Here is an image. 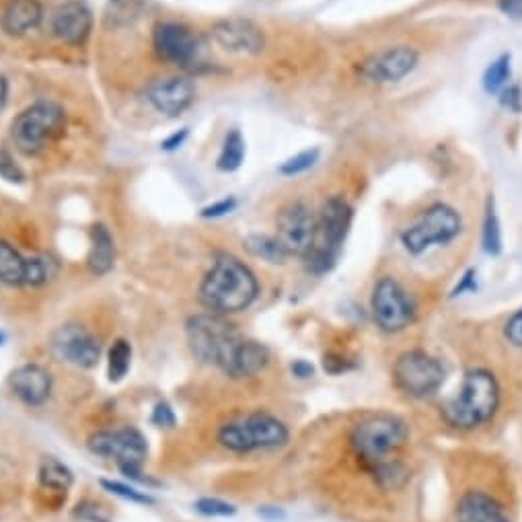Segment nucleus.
<instances>
[{
	"instance_id": "f257e3e1",
	"label": "nucleus",
	"mask_w": 522,
	"mask_h": 522,
	"mask_svg": "<svg viewBox=\"0 0 522 522\" xmlns=\"http://www.w3.org/2000/svg\"><path fill=\"white\" fill-rule=\"evenodd\" d=\"M502 405V387L496 374L487 368H471L454 397L440 404V418L459 432H473L498 416Z\"/></svg>"
},
{
	"instance_id": "f03ea898",
	"label": "nucleus",
	"mask_w": 522,
	"mask_h": 522,
	"mask_svg": "<svg viewBox=\"0 0 522 522\" xmlns=\"http://www.w3.org/2000/svg\"><path fill=\"white\" fill-rule=\"evenodd\" d=\"M256 273L229 253L214 257L212 267L200 284V303L216 314H235L249 309L257 298Z\"/></svg>"
},
{
	"instance_id": "7ed1b4c3",
	"label": "nucleus",
	"mask_w": 522,
	"mask_h": 522,
	"mask_svg": "<svg viewBox=\"0 0 522 522\" xmlns=\"http://www.w3.org/2000/svg\"><path fill=\"white\" fill-rule=\"evenodd\" d=\"M412 438V428L395 413H371L350 432V448L364 469L397 457Z\"/></svg>"
},
{
	"instance_id": "20e7f679",
	"label": "nucleus",
	"mask_w": 522,
	"mask_h": 522,
	"mask_svg": "<svg viewBox=\"0 0 522 522\" xmlns=\"http://www.w3.org/2000/svg\"><path fill=\"white\" fill-rule=\"evenodd\" d=\"M352 206L344 198H330L321 208L317 216V229H314L313 245L305 259L306 272L314 276H323L331 272L338 264L341 247H344L347 232L352 226Z\"/></svg>"
},
{
	"instance_id": "39448f33",
	"label": "nucleus",
	"mask_w": 522,
	"mask_h": 522,
	"mask_svg": "<svg viewBox=\"0 0 522 522\" xmlns=\"http://www.w3.org/2000/svg\"><path fill=\"white\" fill-rule=\"evenodd\" d=\"M290 440V430L282 420L265 412H253L247 416L229 420L220 426L218 443L237 454L256 451H276Z\"/></svg>"
},
{
	"instance_id": "423d86ee",
	"label": "nucleus",
	"mask_w": 522,
	"mask_h": 522,
	"mask_svg": "<svg viewBox=\"0 0 522 522\" xmlns=\"http://www.w3.org/2000/svg\"><path fill=\"white\" fill-rule=\"evenodd\" d=\"M185 333L193 356L204 364L218 366L220 371H224L239 341L243 339L237 327L224 314L216 313L193 314L187 321Z\"/></svg>"
},
{
	"instance_id": "0eeeda50",
	"label": "nucleus",
	"mask_w": 522,
	"mask_h": 522,
	"mask_svg": "<svg viewBox=\"0 0 522 522\" xmlns=\"http://www.w3.org/2000/svg\"><path fill=\"white\" fill-rule=\"evenodd\" d=\"M393 385L410 399H428L445 385L446 371L430 352L413 347L401 352L393 363Z\"/></svg>"
},
{
	"instance_id": "6e6552de",
	"label": "nucleus",
	"mask_w": 522,
	"mask_h": 522,
	"mask_svg": "<svg viewBox=\"0 0 522 522\" xmlns=\"http://www.w3.org/2000/svg\"><path fill=\"white\" fill-rule=\"evenodd\" d=\"M461 231H463L461 214L446 204H434L401 232V245L410 256H421L430 247L451 243L461 235Z\"/></svg>"
},
{
	"instance_id": "1a4fd4ad",
	"label": "nucleus",
	"mask_w": 522,
	"mask_h": 522,
	"mask_svg": "<svg viewBox=\"0 0 522 522\" xmlns=\"http://www.w3.org/2000/svg\"><path fill=\"white\" fill-rule=\"evenodd\" d=\"M66 122L64 110L58 103L39 102L27 107L11 126L12 143L25 155H37Z\"/></svg>"
},
{
	"instance_id": "9d476101",
	"label": "nucleus",
	"mask_w": 522,
	"mask_h": 522,
	"mask_svg": "<svg viewBox=\"0 0 522 522\" xmlns=\"http://www.w3.org/2000/svg\"><path fill=\"white\" fill-rule=\"evenodd\" d=\"M89 448L99 457L116 461L119 471L128 477L144 481L140 475H143V465L149 457V445H146L143 432H138L136 428L126 426L116 428V430H99L89 438Z\"/></svg>"
},
{
	"instance_id": "9b49d317",
	"label": "nucleus",
	"mask_w": 522,
	"mask_h": 522,
	"mask_svg": "<svg viewBox=\"0 0 522 522\" xmlns=\"http://www.w3.org/2000/svg\"><path fill=\"white\" fill-rule=\"evenodd\" d=\"M371 313L377 327L387 336H397L416 321V303L393 276L377 280L371 297Z\"/></svg>"
},
{
	"instance_id": "f8f14e48",
	"label": "nucleus",
	"mask_w": 522,
	"mask_h": 522,
	"mask_svg": "<svg viewBox=\"0 0 522 522\" xmlns=\"http://www.w3.org/2000/svg\"><path fill=\"white\" fill-rule=\"evenodd\" d=\"M50 347L60 363L85 371L97 366L102 358V341L95 333L77 323L58 327L50 338Z\"/></svg>"
},
{
	"instance_id": "ddd939ff",
	"label": "nucleus",
	"mask_w": 522,
	"mask_h": 522,
	"mask_svg": "<svg viewBox=\"0 0 522 522\" xmlns=\"http://www.w3.org/2000/svg\"><path fill=\"white\" fill-rule=\"evenodd\" d=\"M276 239L284 247L288 257H305L309 253L314 229H317V216L303 202H292L284 206L276 220Z\"/></svg>"
},
{
	"instance_id": "4468645a",
	"label": "nucleus",
	"mask_w": 522,
	"mask_h": 522,
	"mask_svg": "<svg viewBox=\"0 0 522 522\" xmlns=\"http://www.w3.org/2000/svg\"><path fill=\"white\" fill-rule=\"evenodd\" d=\"M212 39L220 48L237 56H257L265 48L264 31L247 19H223L212 27Z\"/></svg>"
},
{
	"instance_id": "2eb2a0df",
	"label": "nucleus",
	"mask_w": 522,
	"mask_h": 522,
	"mask_svg": "<svg viewBox=\"0 0 522 522\" xmlns=\"http://www.w3.org/2000/svg\"><path fill=\"white\" fill-rule=\"evenodd\" d=\"M152 44H155L157 53L167 62L187 66L198 58L200 42L198 36L190 27L182 23H159L152 33Z\"/></svg>"
},
{
	"instance_id": "dca6fc26",
	"label": "nucleus",
	"mask_w": 522,
	"mask_h": 522,
	"mask_svg": "<svg viewBox=\"0 0 522 522\" xmlns=\"http://www.w3.org/2000/svg\"><path fill=\"white\" fill-rule=\"evenodd\" d=\"M418 52L407 45H397L387 52H380L377 56L368 58L363 64V77L371 83H397L404 77L416 69Z\"/></svg>"
},
{
	"instance_id": "f3484780",
	"label": "nucleus",
	"mask_w": 522,
	"mask_h": 522,
	"mask_svg": "<svg viewBox=\"0 0 522 522\" xmlns=\"http://www.w3.org/2000/svg\"><path fill=\"white\" fill-rule=\"evenodd\" d=\"M146 99L165 116H179L196 99V86L185 77L159 78L146 89Z\"/></svg>"
},
{
	"instance_id": "a211bd4d",
	"label": "nucleus",
	"mask_w": 522,
	"mask_h": 522,
	"mask_svg": "<svg viewBox=\"0 0 522 522\" xmlns=\"http://www.w3.org/2000/svg\"><path fill=\"white\" fill-rule=\"evenodd\" d=\"M93 29V17L86 4L78 0H69L60 4L52 15V33L60 42L69 45H80L86 42Z\"/></svg>"
},
{
	"instance_id": "6ab92c4d",
	"label": "nucleus",
	"mask_w": 522,
	"mask_h": 522,
	"mask_svg": "<svg viewBox=\"0 0 522 522\" xmlns=\"http://www.w3.org/2000/svg\"><path fill=\"white\" fill-rule=\"evenodd\" d=\"M9 387L17 399L25 405L39 407L52 395V374L44 366L23 364L15 368L9 377Z\"/></svg>"
},
{
	"instance_id": "aec40b11",
	"label": "nucleus",
	"mask_w": 522,
	"mask_h": 522,
	"mask_svg": "<svg viewBox=\"0 0 522 522\" xmlns=\"http://www.w3.org/2000/svg\"><path fill=\"white\" fill-rule=\"evenodd\" d=\"M454 522H510V518L492 493L467 490L454 506Z\"/></svg>"
},
{
	"instance_id": "412c9836",
	"label": "nucleus",
	"mask_w": 522,
	"mask_h": 522,
	"mask_svg": "<svg viewBox=\"0 0 522 522\" xmlns=\"http://www.w3.org/2000/svg\"><path fill=\"white\" fill-rule=\"evenodd\" d=\"M270 363V352L264 344H259L256 339H247L243 338L239 341V346L232 352V356L229 363L224 366V374L226 377L241 380V379H249L256 377Z\"/></svg>"
},
{
	"instance_id": "4be33fe9",
	"label": "nucleus",
	"mask_w": 522,
	"mask_h": 522,
	"mask_svg": "<svg viewBox=\"0 0 522 522\" xmlns=\"http://www.w3.org/2000/svg\"><path fill=\"white\" fill-rule=\"evenodd\" d=\"M44 9L39 0H6L3 15H0V27L6 36L23 37L42 23Z\"/></svg>"
},
{
	"instance_id": "5701e85b",
	"label": "nucleus",
	"mask_w": 522,
	"mask_h": 522,
	"mask_svg": "<svg viewBox=\"0 0 522 522\" xmlns=\"http://www.w3.org/2000/svg\"><path fill=\"white\" fill-rule=\"evenodd\" d=\"M31 257L21 256L9 241H0V282L6 286H29Z\"/></svg>"
},
{
	"instance_id": "b1692460",
	"label": "nucleus",
	"mask_w": 522,
	"mask_h": 522,
	"mask_svg": "<svg viewBox=\"0 0 522 522\" xmlns=\"http://www.w3.org/2000/svg\"><path fill=\"white\" fill-rule=\"evenodd\" d=\"M116 264V241L105 224H95L91 231L89 267L97 276H105Z\"/></svg>"
},
{
	"instance_id": "393cba45",
	"label": "nucleus",
	"mask_w": 522,
	"mask_h": 522,
	"mask_svg": "<svg viewBox=\"0 0 522 522\" xmlns=\"http://www.w3.org/2000/svg\"><path fill=\"white\" fill-rule=\"evenodd\" d=\"M366 473L372 477L374 485L383 492H397L410 481V469L399 457L383 461V463L366 469Z\"/></svg>"
},
{
	"instance_id": "a878e982",
	"label": "nucleus",
	"mask_w": 522,
	"mask_h": 522,
	"mask_svg": "<svg viewBox=\"0 0 522 522\" xmlns=\"http://www.w3.org/2000/svg\"><path fill=\"white\" fill-rule=\"evenodd\" d=\"M243 245L253 257L265 261V264L280 265V264H284V261L288 259V253L284 251V247L280 245V241L276 237L257 235V232H256V235L245 237Z\"/></svg>"
},
{
	"instance_id": "bb28decb",
	"label": "nucleus",
	"mask_w": 522,
	"mask_h": 522,
	"mask_svg": "<svg viewBox=\"0 0 522 522\" xmlns=\"http://www.w3.org/2000/svg\"><path fill=\"white\" fill-rule=\"evenodd\" d=\"M39 484L45 490L69 492V487L72 485V471L64 463H60L58 459L45 457L39 465Z\"/></svg>"
},
{
	"instance_id": "cd10ccee",
	"label": "nucleus",
	"mask_w": 522,
	"mask_h": 522,
	"mask_svg": "<svg viewBox=\"0 0 522 522\" xmlns=\"http://www.w3.org/2000/svg\"><path fill=\"white\" fill-rule=\"evenodd\" d=\"M481 243L487 256H500L502 253V226L496 212V202L493 198H487L485 216H484V231H481Z\"/></svg>"
},
{
	"instance_id": "c85d7f7f",
	"label": "nucleus",
	"mask_w": 522,
	"mask_h": 522,
	"mask_svg": "<svg viewBox=\"0 0 522 522\" xmlns=\"http://www.w3.org/2000/svg\"><path fill=\"white\" fill-rule=\"evenodd\" d=\"M132 346L126 339H116L107 354V377L111 383H119L130 371Z\"/></svg>"
},
{
	"instance_id": "c756f323",
	"label": "nucleus",
	"mask_w": 522,
	"mask_h": 522,
	"mask_svg": "<svg viewBox=\"0 0 522 522\" xmlns=\"http://www.w3.org/2000/svg\"><path fill=\"white\" fill-rule=\"evenodd\" d=\"M245 159V140L241 136L239 130H231L226 134L223 151H220L218 157V169L224 173L237 171L241 165H243Z\"/></svg>"
},
{
	"instance_id": "7c9ffc66",
	"label": "nucleus",
	"mask_w": 522,
	"mask_h": 522,
	"mask_svg": "<svg viewBox=\"0 0 522 522\" xmlns=\"http://www.w3.org/2000/svg\"><path fill=\"white\" fill-rule=\"evenodd\" d=\"M510 53H502L500 58L493 60V62L487 66L484 75V89L490 93V95H496L506 89L508 80H510Z\"/></svg>"
},
{
	"instance_id": "2f4dec72",
	"label": "nucleus",
	"mask_w": 522,
	"mask_h": 522,
	"mask_svg": "<svg viewBox=\"0 0 522 522\" xmlns=\"http://www.w3.org/2000/svg\"><path fill=\"white\" fill-rule=\"evenodd\" d=\"M319 159V151L313 149V151H303L298 152L297 157L284 160L282 165H280V173H282L284 177H294V175H300V173L309 171L311 167L317 163Z\"/></svg>"
},
{
	"instance_id": "473e14b6",
	"label": "nucleus",
	"mask_w": 522,
	"mask_h": 522,
	"mask_svg": "<svg viewBox=\"0 0 522 522\" xmlns=\"http://www.w3.org/2000/svg\"><path fill=\"white\" fill-rule=\"evenodd\" d=\"M193 508H196L200 514H204V517H210V518H226V517H235L237 514L235 506L218 498H200L196 504H193Z\"/></svg>"
},
{
	"instance_id": "72a5a7b5",
	"label": "nucleus",
	"mask_w": 522,
	"mask_h": 522,
	"mask_svg": "<svg viewBox=\"0 0 522 522\" xmlns=\"http://www.w3.org/2000/svg\"><path fill=\"white\" fill-rule=\"evenodd\" d=\"M102 485L105 487L107 492H111L113 496H119L124 500H130V502H136V504H152V498L149 493H143L138 490H134V487L126 485V484H119V481H107L103 479Z\"/></svg>"
},
{
	"instance_id": "f704fd0d",
	"label": "nucleus",
	"mask_w": 522,
	"mask_h": 522,
	"mask_svg": "<svg viewBox=\"0 0 522 522\" xmlns=\"http://www.w3.org/2000/svg\"><path fill=\"white\" fill-rule=\"evenodd\" d=\"M0 177L11 184H21L25 179L21 167L15 163V159H12L6 151H0Z\"/></svg>"
},
{
	"instance_id": "c9c22d12",
	"label": "nucleus",
	"mask_w": 522,
	"mask_h": 522,
	"mask_svg": "<svg viewBox=\"0 0 522 522\" xmlns=\"http://www.w3.org/2000/svg\"><path fill=\"white\" fill-rule=\"evenodd\" d=\"M504 338L510 346L522 350V309L512 313L504 325Z\"/></svg>"
},
{
	"instance_id": "e433bc0d",
	"label": "nucleus",
	"mask_w": 522,
	"mask_h": 522,
	"mask_svg": "<svg viewBox=\"0 0 522 522\" xmlns=\"http://www.w3.org/2000/svg\"><path fill=\"white\" fill-rule=\"evenodd\" d=\"M235 208H237V200L224 198V200H220V202L206 206V208L200 212V216L202 218H220V216H226V214H231Z\"/></svg>"
},
{
	"instance_id": "4c0bfd02",
	"label": "nucleus",
	"mask_w": 522,
	"mask_h": 522,
	"mask_svg": "<svg viewBox=\"0 0 522 522\" xmlns=\"http://www.w3.org/2000/svg\"><path fill=\"white\" fill-rule=\"evenodd\" d=\"M323 366L330 374H341V372H347L354 368L350 360H347L346 356H339V354H325Z\"/></svg>"
},
{
	"instance_id": "58836bf2",
	"label": "nucleus",
	"mask_w": 522,
	"mask_h": 522,
	"mask_svg": "<svg viewBox=\"0 0 522 522\" xmlns=\"http://www.w3.org/2000/svg\"><path fill=\"white\" fill-rule=\"evenodd\" d=\"M152 424H157L159 428H173L175 426V413L167 404H159L152 412Z\"/></svg>"
},
{
	"instance_id": "ea45409f",
	"label": "nucleus",
	"mask_w": 522,
	"mask_h": 522,
	"mask_svg": "<svg viewBox=\"0 0 522 522\" xmlns=\"http://www.w3.org/2000/svg\"><path fill=\"white\" fill-rule=\"evenodd\" d=\"M477 272L475 270H467L465 272V276L461 278V282L454 286V290L451 292V297L453 298H457V297H461V294H465V292H473L475 288H477Z\"/></svg>"
},
{
	"instance_id": "a19ab883",
	"label": "nucleus",
	"mask_w": 522,
	"mask_h": 522,
	"mask_svg": "<svg viewBox=\"0 0 522 522\" xmlns=\"http://www.w3.org/2000/svg\"><path fill=\"white\" fill-rule=\"evenodd\" d=\"M502 105L508 107L512 111H520L522 107V97L518 86H508V89L502 91Z\"/></svg>"
},
{
	"instance_id": "79ce46f5",
	"label": "nucleus",
	"mask_w": 522,
	"mask_h": 522,
	"mask_svg": "<svg viewBox=\"0 0 522 522\" xmlns=\"http://www.w3.org/2000/svg\"><path fill=\"white\" fill-rule=\"evenodd\" d=\"M500 11L510 19H522V0H500Z\"/></svg>"
},
{
	"instance_id": "37998d69",
	"label": "nucleus",
	"mask_w": 522,
	"mask_h": 522,
	"mask_svg": "<svg viewBox=\"0 0 522 522\" xmlns=\"http://www.w3.org/2000/svg\"><path fill=\"white\" fill-rule=\"evenodd\" d=\"M290 371L297 379H311L314 374V368L311 363H306V360H294V363L290 364Z\"/></svg>"
},
{
	"instance_id": "c03bdc74",
	"label": "nucleus",
	"mask_w": 522,
	"mask_h": 522,
	"mask_svg": "<svg viewBox=\"0 0 522 522\" xmlns=\"http://www.w3.org/2000/svg\"><path fill=\"white\" fill-rule=\"evenodd\" d=\"M187 130H182V132H175L173 134V136H169L167 140H163V151H175V149H179V146H182L184 143H185V138H187Z\"/></svg>"
},
{
	"instance_id": "a18cd8bd",
	"label": "nucleus",
	"mask_w": 522,
	"mask_h": 522,
	"mask_svg": "<svg viewBox=\"0 0 522 522\" xmlns=\"http://www.w3.org/2000/svg\"><path fill=\"white\" fill-rule=\"evenodd\" d=\"M257 514H259V517L267 518V520H284L286 518V514L282 510H278V508H272V506L259 508Z\"/></svg>"
},
{
	"instance_id": "49530a36",
	"label": "nucleus",
	"mask_w": 522,
	"mask_h": 522,
	"mask_svg": "<svg viewBox=\"0 0 522 522\" xmlns=\"http://www.w3.org/2000/svg\"><path fill=\"white\" fill-rule=\"evenodd\" d=\"M6 91H9V86H6V80H4V77H0V107H3L4 102H6Z\"/></svg>"
},
{
	"instance_id": "de8ad7c7",
	"label": "nucleus",
	"mask_w": 522,
	"mask_h": 522,
	"mask_svg": "<svg viewBox=\"0 0 522 522\" xmlns=\"http://www.w3.org/2000/svg\"><path fill=\"white\" fill-rule=\"evenodd\" d=\"M4 339H6V338H4V333H0V346L4 344Z\"/></svg>"
}]
</instances>
